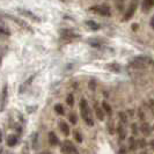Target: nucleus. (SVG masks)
<instances>
[{
	"label": "nucleus",
	"instance_id": "obj_1",
	"mask_svg": "<svg viewBox=\"0 0 154 154\" xmlns=\"http://www.w3.org/2000/svg\"><path fill=\"white\" fill-rule=\"evenodd\" d=\"M80 114H81V117L82 119L86 122V124L88 126H93L94 125V122L89 116V109H88V103L85 99H81L80 101Z\"/></svg>",
	"mask_w": 154,
	"mask_h": 154
},
{
	"label": "nucleus",
	"instance_id": "obj_2",
	"mask_svg": "<svg viewBox=\"0 0 154 154\" xmlns=\"http://www.w3.org/2000/svg\"><path fill=\"white\" fill-rule=\"evenodd\" d=\"M60 152L62 154H80L77 147L73 145V143H71L69 140H65L62 144L60 147Z\"/></svg>",
	"mask_w": 154,
	"mask_h": 154
},
{
	"label": "nucleus",
	"instance_id": "obj_3",
	"mask_svg": "<svg viewBox=\"0 0 154 154\" xmlns=\"http://www.w3.org/2000/svg\"><path fill=\"white\" fill-rule=\"evenodd\" d=\"M132 66L134 67H145L146 65H149V64H153V60L148 57H144V56H140V57H137L133 59V62L131 63Z\"/></svg>",
	"mask_w": 154,
	"mask_h": 154
},
{
	"label": "nucleus",
	"instance_id": "obj_4",
	"mask_svg": "<svg viewBox=\"0 0 154 154\" xmlns=\"http://www.w3.org/2000/svg\"><path fill=\"white\" fill-rule=\"evenodd\" d=\"M8 100V87L7 85H4L1 93H0V111H4L5 107L7 104Z\"/></svg>",
	"mask_w": 154,
	"mask_h": 154
},
{
	"label": "nucleus",
	"instance_id": "obj_5",
	"mask_svg": "<svg viewBox=\"0 0 154 154\" xmlns=\"http://www.w3.org/2000/svg\"><path fill=\"white\" fill-rule=\"evenodd\" d=\"M91 11L96 13V14H100L103 16H110V8L107 5H100V6H93L91 7Z\"/></svg>",
	"mask_w": 154,
	"mask_h": 154
},
{
	"label": "nucleus",
	"instance_id": "obj_6",
	"mask_svg": "<svg viewBox=\"0 0 154 154\" xmlns=\"http://www.w3.org/2000/svg\"><path fill=\"white\" fill-rule=\"evenodd\" d=\"M138 1H139V0H131V4H130V6H129V8L126 9V13L124 14V17H123L124 21H129V20H130V19L132 17V16H133L134 12H136V9H137Z\"/></svg>",
	"mask_w": 154,
	"mask_h": 154
},
{
	"label": "nucleus",
	"instance_id": "obj_7",
	"mask_svg": "<svg viewBox=\"0 0 154 154\" xmlns=\"http://www.w3.org/2000/svg\"><path fill=\"white\" fill-rule=\"evenodd\" d=\"M17 12L21 14V15L26 16V17H28V19H30V20H34V21H36V22H41V19H39L37 15H35L32 12L30 11H28V9H22V8H17Z\"/></svg>",
	"mask_w": 154,
	"mask_h": 154
},
{
	"label": "nucleus",
	"instance_id": "obj_8",
	"mask_svg": "<svg viewBox=\"0 0 154 154\" xmlns=\"http://www.w3.org/2000/svg\"><path fill=\"white\" fill-rule=\"evenodd\" d=\"M62 37L64 39H69V41H72V39H75V38H79L80 36L75 34L74 31L72 30H67V29H65V30L62 31Z\"/></svg>",
	"mask_w": 154,
	"mask_h": 154
},
{
	"label": "nucleus",
	"instance_id": "obj_9",
	"mask_svg": "<svg viewBox=\"0 0 154 154\" xmlns=\"http://www.w3.org/2000/svg\"><path fill=\"white\" fill-rule=\"evenodd\" d=\"M6 16H7V17H9L11 20H13V21H14V22H16L17 24H20V26H21V27H23L24 29H27V30L31 31L30 27H29V24H28V23H26L24 21H22V20H20V19H17V17H15V16L8 15V14H6Z\"/></svg>",
	"mask_w": 154,
	"mask_h": 154
},
{
	"label": "nucleus",
	"instance_id": "obj_10",
	"mask_svg": "<svg viewBox=\"0 0 154 154\" xmlns=\"http://www.w3.org/2000/svg\"><path fill=\"white\" fill-rule=\"evenodd\" d=\"M140 131H141V133H143L145 137H148V136H151L152 128H151V125L148 123L144 122V123L141 124V126H140Z\"/></svg>",
	"mask_w": 154,
	"mask_h": 154
},
{
	"label": "nucleus",
	"instance_id": "obj_11",
	"mask_svg": "<svg viewBox=\"0 0 154 154\" xmlns=\"http://www.w3.org/2000/svg\"><path fill=\"white\" fill-rule=\"evenodd\" d=\"M143 11L144 12H149L154 7V0H143Z\"/></svg>",
	"mask_w": 154,
	"mask_h": 154
},
{
	"label": "nucleus",
	"instance_id": "obj_12",
	"mask_svg": "<svg viewBox=\"0 0 154 154\" xmlns=\"http://www.w3.org/2000/svg\"><path fill=\"white\" fill-rule=\"evenodd\" d=\"M17 141H19V138L16 137L15 134H9V136L7 137V139H6L7 146H9V147H14V146H16Z\"/></svg>",
	"mask_w": 154,
	"mask_h": 154
},
{
	"label": "nucleus",
	"instance_id": "obj_13",
	"mask_svg": "<svg viewBox=\"0 0 154 154\" xmlns=\"http://www.w3.org/2000/svg\"><path fill=\"white\" fill-rule=\"evenodd\" d=\"M117 133H118V138H119L121 141L125 140V138H126V133H125V130H124V126L122 123H119L118 125H117Z\"/></svg>",
	"mask_w": 154,
	"mask_h": 154
},
{
	"label": "nucleus",
	"instance_id": "obj_14",
	"mask_svg": "<svg viewBox=\"0 0 154 154\" xmlns=\"http://www.w3.org/2000/svg\"><path fill=\"white\" fill-rule=\"evenodd\" d=\"M49 143L51 146H57L59 144V139L56 136V133L54 131L49 132Z\"/></svg>",
	"mask_w": 154,
	"mask_h": 154
},
{
	"label": "nucleus",
	"instance_id": "obj_15",
	"mask_svg": "<svg viewBox=\"0 0 154 154\" xmlns=\"http://www.w3.org/2000/svg\"><path fill=\"white\" fill-rule=\"evenodd\" d=\"M59 129H60V131H62V133H64L65 136H69V132H71V130H69V124L66 123V122H60L59 123Z\"/></svg>",
	"mask_w": 154,
	"mask_h": 154
},
{
	"label": "nucleus",
	"instance_id": "obj_16",
	"mask_svg": "<svg viewBox=\"0 0 154 154\" xmlns=\"http://www.w3.org/2000/svg\"><path fill=\"white\" fill-rule=\"evenodd\" d=\"M102 108H103V110H104L106 114H108L109 117L112 115V109H111L110 104H109L107 101H103V102H102Z\"/></svg>",
	"mask_w": 154,
	"mask_h": 154
},
{
	"label": "nucleus",
	"instance_id": "obj_17",
	"mask_svg": "<svg viewBox=\"0 0 154 154\" xmlns=\"http://www.w3.org/2000/svg\"><path fill=\"white\" fill-rule=\"evenodd\" d=\"M137 146H138V144H137L134 137H130V138H129V149H130V151H136Z\"/></svg>",
	"mask_w": 154,
	"mask_h": 154
},
{
	"label": "nucleus",
	"instance_id": "obj_18",
	"mask_svg": "<svg viewBox=\"0 0 154 154\" xmlns=\"http://www.w3.org/2000/svg\"><path fill=\"white\" fill-rule=\"evenodd\" d=\"M95 115H96V118L99 121H104V111L102 109L95 107Z\"/></svg>",
	"mask_w": 154,
	"mask_h": 154
},
{
	"label": "nucleus",
	"instance_id": "obj_19",
	"mask_svg": "<svg viewBox=\"0 0 154 154\" xmlns=\"http://www.w3.org/2000/svg\"><path fill=\"white\" fill-rule=\"evenodd\" d=\"M86 24L92 29V30H99L100 29V24L99 23H96V22H94V21H86Z\"/></svg>",
	"mask_w": 154,
	"mask_h": 154
},
{
	"label": "nucleus",
	"instance_id": "obj_20",
	"mask_svg": "<svg viewBox=\"0 0 154 154\" xmlns=\"http://www.w3.org/2000/svg\"><path fill=\"white\" fill-rule=\"evenodd\" d=\"M118 117H119V119H121V123L122 124H126L128 123V116H126V112H124V111H119L118 112Z\"/></svg>",
	"mask_w": 154,
	"mask_h": 154
},
{
	"label": "nucleus",
	"instance_id": "obj_21",
	"mask_svg": "<svg viewBox=\"0 0 154 154\" xmlns=\"http://www.w3.org/2000/svg\"><path fill=\"white\" fill-rule=\"evenodd\" d=\"M32 80H34V77H30L23 85H21V87H20V93H23V91H26V89H27V86L30 85V82Z\"/></svg>",
	"mask_w": 154,
	"mask_h": 154
},
{
	"label": "nucleus",
	"instance_id": "obj_22",
	"mask_svg": "<svg viewBox=\"0 0 154 154\" xmlns=\"http://www.w3.org/2000/svg\"><path fill=\"white\" fill-rule=\"evenodd\" d=\"M73 136H74V138H75V140H77L79 144L82 143V136H81V132L80 131L75 130V131L73 132Z\"/></svg>",
	"mask_w": 154,
	"mask_h": 154
},
{
	"label": "nucleus",
	"instance_id": "obj_23",
	"mask_svg": "<svg viewBox=\"0 0 154 154\" xmlns=\"http://www.w3.org/2000/svg\"><path fill=\"white\" fill-rule=\"evenodd\" d=\"M54 111H56L58 115H64V108H63L62 104H59V103L54 106Z\"/></svg>",
	"mask_w": 154,
	"mask_h": 154
},
{
	"label": "nucleus",
	"instance_id": "obj_24",
	"mask_svg": "<svg viewBox=\"0 0 154 154\" xmlns=\"http://www.w3.org/2000/svg\"><path fill=\"white\" fill-rule=\"evenodd\" d=\"M69 122H71V124H73V125H75V124H77V122H78V117H77V115H75L74 112L69 114Z\"/></svg>",
	"mask_w": 154,
	"mask_h": 154
},
{
	"label": "nucleus",
	"instance_id": "obj_25",
	"mask_svg": "<svg viewBox=\"0 0 154 154\" xmlns=\"http://www.w3.org/2000/svg\"><path fill=\"white\" fill-rule=\"evenodd\" d=\"M66 102H67V104H69V107H73L74 106V96L72 94H69L67 99H66Z\"/></svg>",
	"mask_w": 154,
	"mask_h": 154
},
{
	"label": "nucleus",
	"instance_id": "obj_26",
	"mask_svg": "<svg viewBox=\"0 0 154 154\" xmlns=\"http://www.w3.org/2000/svg\"><path fill=\"white\" fill-rule=\"evenodd\" d=\"M107 129L110 134H114V122L112 121H109V123L107 124Z\"/></svg>",
	"mask_w": 154,
	"mask_h": 154
},
{
	"label": "nucleus",
	"instance_id": "obj_27",
	"mask_svg": "<svg viewBox=\"0 0 154 154\" xmlns=\"http://www.w3.org/2000/svg\"><path fill=\"white\" fill-rule=\"evenodd\" d=\"M0 34H1V35H5V36H9V35H11L9 30L6 29V28H4V27H1V26H0Z\"/></svg>",
	"mask_w": 154,
	"mask_h": 154
},
{
	"label": "nucleus",
	"instance_id": "obj_28",
	"mask_svg": "<svg viewBox=\"0 0 154 154\" xmlns=\"http://www.w3.org/2000/svg\"><path fill=\"white\" fill-rule=\"evenodd\" d=\"M131 130H132V134H133V136H137V134H138V128H137L136 123L131 124Z\"/></svg>",
	"mask_w": 154,
	"mask_h": 154
},
{
	"label": "nucleus",
	"instance_id": "obj_29",
	"mask_svg": "<svg viewBox=\"0 0 154 154\" xmlns=\"http://www.w3.org/2000/svg\"><path fill=\"white\" fill-rule=\"evenodd\" d=\"M138 117L140 121H145V114H144V111H143L141 108L138 109Z\"/></svg>",
	"mask_w": 154,
	"mask_h": 154
},
{
	"label": "nucleus",
	"instance_id": "obj_30",
	"mask_svg": "<svg viewBox=\"0 0 154 154\" xmlns=\"http://www.w3.org/2000/svg\"><path fill=\"white\" fill-rule=\"evenodd\" d=\"M108 67L110 69H112V71H115V72H119V71H121V69H119V66L116 65V64H110V65H108Z\"/></svg>",
	"mask_w": 154,
	"mask_h": 154
},
{
	"label": "nucleus",
	"instance_id": "obj_31",
	"mask_svg": "<svg viewBox=\"0 0 154 154\" xmlns=\"http://www.w3.org/2000/svg\"><path fill=\"white\" fill-rule=\"evenodd\" d=\"M139 147H141V148L146 147V140L145 139H140L139 140Z\"/></svg>",
	"mask_w": 154,
	"mask_h": 154
},
{
	"label": "nucleus",
	"instance_id": "obj_32",
	"mask_svg": "<svg viewBox=\"0 0 154 154\" xmlns=\"http://www.w3.org/2000/svg\"><path fill=\"white\" fill-rule=\"evenodd\" d=\"M119 154H126V147L122 146L119 148Z\"/></svg>",
	"mask_w": 154,
	"mask_h": 154
},
{
	"label": "nucleus",
	"instance_id": "obj_33",
	"mask_svg": "<svg viewBox=\"0 0 154 154\" xmlns=\"http://www.w3.org/2000/svg\"><path fill=\"white\" fill-rule=\"evenodd\" d=\"M88 86L91 87V89H92V91H94V89H95V84H94V81H91Z\"/></svg>",
	"mask_w": 154,
	"mask_h": 154
},
{
	"label": "nucleus",
	"instance_id": "obj_34",
	"mask_svg": "<svg viewBox=\"0 0 154 154\" xmlns=\"http://www.w3.org/2000/svg\"><path fill=\"white\" fill-rule=\"evenodd\" d=\"M151 26L153 27V29H154V16L152 17V20H151Z\"/></svg>",
	"mask_w": 154,
	"mask_h": 154
},
{
	"label": "nucleus",
	"instance_id": "obj_35",
	"mask_svg": "<svg viewBox=\"0 0 154 154\" xmlns=\"http://www.w3.org/2000/svg\"><path fill=\"white\" fill-rule=\"evenodd\" d=\"M149 144H151V147H152V148L154 149V139L152 140V141H151V143H149Z\"/></svg>",
	"mask_w": 154,
	"mask_h": 154
},
{
	"label": "nucleus",
	"instance_id": "obj_36",
	"mask_svg": "<svg viewBox=\"0 0 154 154\" xmlns=\"http://www.w3.org/2000/svg\"><path fill=\"white\" fill-rule=\"evenodd\" d=\"M2 141V133H1V130H0V143Z\"/></svg>",
	"mask_w": 154,
	"mask_h": 154
},
{
	"label": "nucleus",
	"instance_id": "obj_37",
	"mask_svg": "<svg viewBox=\"0 0 154 154\" xmlns=\"http://www.w3.org/2000/svg\"><path fill=\"white\" fill-rule=\"evenodd\" d=\"M1 63H2V60H1V56H0V67H1Z\"/></svg>",
	"mask_w": 154,
	"mask_h": 154
},
{
	"label": "nucleus",
	"instance_id": "obj_38",
	"mask_svg": "<svg viewBox=\"0 0 154 154\" xmlns=\"http://www.w3.org/2000/svg\"><path fill=\"white\" fill-rule=\"evenodd\" d=\"M2 153V148H0V154Z\"/></svg>",
	"mask_w": 154,
	"mask_h": 154
},
{
	"label": "nucleus",
	"instance_id": "obj_39",
	"mask_svg": "<svg viewBox=\"0 0 154 154\" xmlns=\"http://www.w3.org/2000/svg\"><path fill=\"white\" fill-rule=\"evenodd\" d=\"M140 154H147V153H146V152H141Z\"/></svg>",
	"mask_w": 154,
	"mask_h": 154
},
{
	"label": "nucleus",
	"instance_id": "obj_40",
	"mask_svg": "<svg viewBox=\"0 0 154 154\" xmlns=\"http://www.w3.org/2000/svg\"><path fill=\"white\" fill-rule=\"evenodd\" d=\"M153 131H154V125H153Z\"/></svg>",
	"mask_w": 154,
	"mask_h": 154
},
{
	"label": "nucleus",
	"instance_id": "obj_41",
	"mask_svg": "<svg viewBox=\"0 0 154 154\" xmlns=\"http://www.w3.org/2000/svg\"><path fill=\"white\" fill-rule=\"evenodd\" d=\"M7 154H8V153H7Z\"/></svg>",
	"mask_w": 154,
	"mask_h": 154
}]
</instances>
